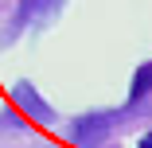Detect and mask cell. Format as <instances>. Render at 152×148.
I'll return each instance as SVG.
<instances>
[{
  "instance_id": "1",
  "label": "cell",
  "mask_w": 152,
  "mask_h": 148,
  "mask_svg": "<svg viewBox=\"0 0 152 148\" xmlns=\"http://www.w3.org/2000/svg\"><path fill=\"white\" fill-rule=\"evenodd\" d=\"M117 121H121L117 113H86V117H78V121L70 125L66 136H70L78 148H94V144H102V136H109V133L117 129Z\"/></svg>"
},
{
  "instance_id": "2",
  "label": "cell",
  "mask_w": 152,
  "mask_h": 148,
  "mask_svg": "<svg viewBox=\"0 0 152 148\" xmlns=\"http://www.w3.org/2000/svg\"><path fill=\"white\" fill-rule=\"evenodd\" d=\"M58 4H63V0H23V4H20V23H35V20H47Z\"/></svg>"
},
{
  "instance_id": "3",
  "label": "cell",
  "mask_w": 152,
  "mask_h": 148,
  "mask_svg": "<svg viewBox=\"0 0 152 148\" xmlns=\"http://www.w3.org/2000/svg\"><path fill=\"white\" fill-rule=\"evenodd\" d=\"M148 94H152V63H144L133 74V98H148Z\"/></svg>"
},
{
  "instance_id": "4",
  "label": "cell",
  "mask_w": 152,
  "mask_h": 148,
  "mask_svg": "<svg viewBox=\"0 0 152 148\" xmlns=\"http://www.w3.org/2000/svg\"><path fill=\"white\" fill-rule=\"evenodd\" d=\"M16 98H20V101H23L27 109H31L35 117H47V105H43V101L35 98V90H31V86H27V82H23V86H16Z\"/></svg>"
},
{
  "instance_id": "5",
  "label": "cell",
  "mask_w": 152,
  "mask_h": 148,
  "mask_svg": "<svg viewBox=\"0 0 152 148\" xmlns=\"http://www.w3.org/2000/svg\"><path fill=\"white\" fill-rule=\"evenodd\" d=\"M137 148H152V133H148V136H144V140H140Z\"/></svg>"
}]
</instances>
